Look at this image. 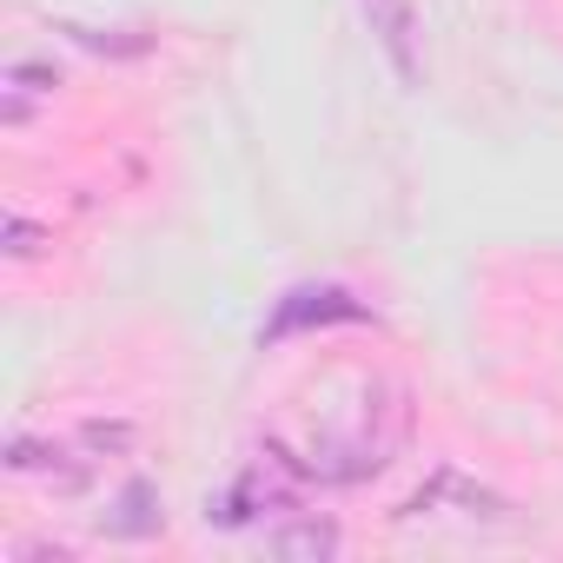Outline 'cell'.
Masks as SVG:
<instances>
[{
	"mask_svg": "<svg viewBox=\"0 0 563 563\" xmlns=\"http://www.w3.org/2000/svg\"><path fill=\"white\" fill-rule=\"evenodd\" d=\"M54 87H60V74H54V67H8V100H0V120L21 126V120H27V107H34L41 93H54Z\"/></svg>",
	"mask_w": 563,
	"mask_h": 563,
	"instance_id": "cell-5",
	"label": "cell"
},
{
	"mask_svg": "<svg viewBox=\"0 0 563 563\" xmlns=\"http://www.w3.org/2000/svg\"><path fill=\"white\" fill-rule=\"evenodd\" d=\"M365 21H372V41H378V54L391 60V74H398L405 87H424L418 8H411V0H365Z\"/></svg>",
	"mask_w": 563,
	"mask_h": 563,
	"instance_id": "cell-3",
	"label": "cell"
},
{
	"mask_svg": "<svg viewBox=\"0 0 563 563\" xmlns=\"http://www.w3.org/2000/svg\"><path fill=\"white\" fill-rule=\"evenodd\" d=\"M146 504H153V484H126V497H120V510H146ZM153 523H159V517H120L113 530H120V537H146Z\"/></svg>",
	"mask_w": 563,
	"mask_h": 563,
	"instance_id": "cell-6",
	"label": "cell"
},
{
	"mask_svg": "<svg viewBox=\"0 0 563 563\" xmlns=\"http://www.w3.org/2000/svg\"><path fill=\"white\" fill-rule=\"evenodd\" d=\"M41 245H47V232H41V225H27V219L14 212V219H8V258H34Z\"/></svg>",
	"mask_w": 563,
	"mask_h": 563,
	"instance_id": "cell-7",
	"label": "cell"
},
{
	"mask_svg": "<svg viewBox=\"0 0 563 563\" xmlns=\"http://www.w3.org/2000/svg\"><path fill=\"white\" fill-rule=\"evenodd\" d=\"M265 543H272V556H332V550H339V530L319 523V517H299V523H286V530H272Z\"/></svg>",
	"mask_w": 563,
	"mask_h": 563,
	"instance_id": "cell-4",
	"label": "cell"
},
{
	"mask_svg": "<svg viewBox=\"0 0 563 563\" xmlns=\"http://www.w3.org/2000/svg\"><path fill=\"white\" fill-rule=\"evenodd\" d=\"M405 385L378 365H325L306 391L286 398L272 451H286L306 484H358L391 464L405 444Z\"/></svg>",
	"mask_w": 563,
	"mask_h": 563,
	"instance_id": "cell-1",
	"label": "cell"
},
{
	"mask_svg": "<svg viewBox=\"0 0 563 563\" xmlns=\"http://www.w3.org/2000/svg\"><path fill=\"white\" fill-rule=\"evenodd\" d=\"M365 319H372V306L352 299L345 286H292L286 299L272 306L258 345H286V339H299V332H319V325H365Z\"/></svg>",
	"mask_w": 563,
	"mask_h": 563,
	"instance_id": "cell-2",
	"label": "cell"
}]
</instances>
